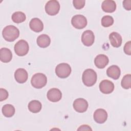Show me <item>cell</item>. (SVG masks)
Wrapping results in <instances>:
<instances>
[{"instance_id":"cell-1","label":"cell","mask_w":131,"mask_h":131,"mask_svg":"<svg viewBox=\"0 0 131 131\" xmlns=\"http://www.w3.org/2000/svg\"><path fill=\"white\" fill-rule=\"evenodd\" d=\"M2 35L6 41L12 42L18 37L19 31L15 26L9 25L5 27L3 30Z\"/></svg>"},{"instance_id":"cell-2","label":"cell","mask_w":131,"mask_h":131,"mask_svg":"<svg viewBox=\"0 0 131 131\" xmlns=\"http://www.w3.org/2000/svg\"><path fill=\"white\" fill-rule=\"evenodd\" d=\"M97 79V73L92 69L85 70L82 74V82L86 86H92L94 85L96 82Z\"/></svg>"},{"instance_id":"cell-3","label":"cell","mask_w":131,"mask_h":131,"mask_svg":"<svg viewBox=\"0 0 131 131\" xmlns=\"http://www.w3.org/2000/svg\"><path fill=\"white\" fill-rule=\"evenodd\" d=\"M47 82L46 76L42 73H36L31 78V85L36 89H41L44 87Z\"/></svg>"},{"instance_id":"cell-4","label":"cell","mask_w":131,"mask_h":131,"mask_svg":"<svg viewBox=\"0 0 131 131\" xmlns=\"http://www.w3.org/2000/svg\"><path fill=\"white\" fill-rule=\"evenodd\" d=\"M71 71L72 69L70 66L67 63H59L55 68L56 75L61 78H66L69 77Z\"/></svg>"},{"instance_id":"cell-5","label":"cell","mask_w":131,"mask_h":131,"mask_svg":"<svg viewBox=\"0 0 131 131\" xmlns=\"http://www.w3.org/2000/svg\"><path fill=\"white\" fill-rule=\"evenodd\" d=\"M15 53L19 56H23L26 55L29 50V46L28 43L24 39H21L18 41L14 47Z\"/></svg>"},{"instance_id":"cell-6","label":"cell","mask_w":131,"mask_h":131,"mask_svg":"<svg viewBox=\"0 0 131 131\" xmlns=\"http://www.w3.org/2000/svg\"><path fill=\"white\" fill-rule=\"evenodd\" d=\"M60 4L57 1H48L45 6V11L49 15H55L59 11Z\"/></svg>"},{"instance_id":"cell-7","label":"cell","mask_w":131,"mask_h":131,"mask_svg":"<svg viewBox=\"0 0 131 131\" xmlns=\"http://www.w3.org/2000/svg\"><path fill=\"white\" fill-rule=\"evenodd\" d=\"M72 26L77 29H82L87 25V19L85 16L81 14L75 15L71 19Z\"/></svg>"},{"instance_id":"cell-8","label":"cell","mask_w":131,"mask_h":131,"mask_svg":"<svg viewBox=\"0 0 131 131\" xmlns=\"http://www.w3.org/2000/svg\"><path fill=\"white\" fill-rule=\"evenodd\" d=\"M94 40L95 36L93 31L88 30L83 32L81 35V41L84 46H91L94 42Z\"/></svg>"},{"instance_id":"cell-9","label":"cell","mask_w":131,"mask_h":131,"mask_svg":"<svg viewBox=\"0 0 131 131\" xmlns=\"http://www.w3.org/2000/svg\"><path fill=\"white\" fill-rule=\"evenodd\" d=\"M73 106L76 112L78 113H84L88 108V103L83 98H78L75 100Z\"/></svg>"},{"instance_id":"cell-10","label":"cell","mask_w":131,"mask_h":131,"mask_svg":"<svg viewBox=\"0 0 131 131\" xmlns=\"http://www.w3.org/2000/svg\"><path fill=\"white\" fill-rule=\"evenodd\" d=\"M99 89L101 93L105 94H108L113 92L114 84L109 80H103L99 84Z\"/></svg>"},{"instance_id":"cell-11","label":"cell","mask_w":131,"mask_h":131,"mask_svg":"<svg viewBox=\"0 0 131 131\" xmlns=\"http://www.w3.org/2000/svg\"><path fill=\"white\" fill-rule=\"evenodd\" d=\"M93 118L96 122L102 124L104 123L107 118V113L106 111L102 108L96 110L93 115Z\"/></svg>"},{"instance_id":"cell-12","label":"cell","mask_w":131,"mask_h":131,"mask_svg":"<svg viewBox=\"0 0 131 131\" xmlns=\"http://www.w3.org/2000/svg\"><path fill=\"white\" fill-rule=\"evenodd\" d=\"M48 100L53 102L59 101L62 97L61 91L57 88H52L50 89L47 94Z\"/></svg>"},{"instance_id":"cell-13","label":"cell","mask_w":131,"mask_h":131,"mask_svg":"<svg viewBox=\"0 0 131 131\" xmlns=\"http://www.w3.org/2000/svg\"><path fill=\"white\" fill-rule=\"evenodd\" d=\"M28 77V72L23 68H19L17 69L14 73L15 79L18 83H25L27 80Z\"/></svg>"},{"instance_id":"cell-14","label":"cell","mask_w":131,"mask_h":131,"mask_svg":"<svg viewBox=\"0 0 131 131\" xmlns=\"http://www.w3.org/2000/svg\"><path fill=\"white\" fill-rule=\"evenodd\" d=\"M109 59L107 56L104 54L98 55L94 59L96 67L99 69L104 68L108 63Z\"/></svg>"},{"instance_id":"cell-15","label":"cell","mask_w":131,"mask_h":131,"mask_svg":"<svg viewBox=\"0 0 131 131\" xmlns=\"http://www.w3.org/2000/svg\"><path fill=\"white\" fill-rule=\"evenodd\" d=\"M109 39L111 45L115 48H118L120 47L122 44V37L117 32H112L109 35Z\"/></svg>"},{"instance_id":"cell-16","label":"cell","mask_w":131,"mask_h":131,"mask_svg":"<svg viewBox=\"0 0 131 131\" xmlns=\"http://www.w3.org/2000/svg\"><path fill=\"white\" fill-rule=\"evenodd\" d=\"M29 26L30 29L35 32H40L43 29V24L38 18H32L30 21Z\"/></svg>"},{"instance_id":"cell-17","label":"cell","mask_w":131,"mask_h":131,"mask_svg":"<svg viewBox=\"0 0 131 131\" xmlns=\"http://www.w3.org/2000/svg\"><path fill=\"white\" fill-rule=\"evenodd\" d=\"M101 8L105 12L112 13L116 9V4L114 1L105 0L102 3Z\"/></svg>"},{"instance_id":"cell-18","label":"cell","mask_w":131,"mask_h":131,"mask_svg":"<svg viewBox=\"0 0 131 131\" xmlns=\"http://www.w3.org/2000/svg\"><path fill=\"white\" fill-rule=\"evenodd\" d=\"M107 75L113 79H118L121 74V71L119 67L116 65H113L107 68L106 70Z\"/></svg>"},{"instance_id":"cell-19","label":"cell","mask_w":131,"mask_h":131,"mask_svg":"<svg viewBox=\"0 0 131 131\" xmlns=\"http://www.w3.org/2000/svg\"><path fill=\"white\" fill-rule=\"evenodd\" d=\"M1 61L4 63L10 62L12 58V53L11 50L7 48H3L0 51Z\"/></svg>"},{"instance_id":"cell-20","label":"cell","mask_w":131,"mask_h":131,"mask_svg":"<svg viewBox=\"0 0 131 131\" xmlns=\"http://www.w3.org/2000/svg\"><path fill=\"white\" fill-rule=\"evenodd\" d=\"M37 45L42 48L48 47L51 43V39L50 37L47 34H41L37 38Z\"/></svg>"},{"instance_id":"cell-21","label":"cell","mask_w":131,"mask_h":131,"mask_svg":"<svg viewBox=\"0 0 131 131\" xmlns=\"http://www.w3.org/2000/svg\"><path fill=\"white\" fill-rule=\"evenodd\" d=\"M42 105L41 102L36 100L31 101L28 104L29 110L33 113H37L41 111Z\"/></svg>"},{"instance_id":"cell-22","label":"cell","mask_w":131,"mask_h":131,"mask_svg":"<svg viewBox=\"0 0 131 131\" xmlns=\"http://www.w3.org/2000/svg\"><path fill=\"white\" fill-rule=\"evenodd\" d=\"M3 115L6 117H12L15 112L14 107L10 104H6L4 105L2 109Z\"/></svg>"},{"instance_id":"cell-23","label":"cell","mask_w":131,"mask_h":131,"mask_svg":"<svg viewBox=\"0 0 131 131\" xmlns=\"http://www.w3.org/2000/svg\"><path fill=\"white\" fill-rule=\"evenodd\" d=\"M11 18L13 22L19 24L24 22L26 19V16L24 13L20 11H17L13 13Z\"/></svg>"},{"instance_id":"cell-24","label":"cell","mask_w":131,"mask_h":131,"mask_svg":"<svg viewBox=\"0 0 131 131\" xmlns=\"http://www.w3.org/2000/svg\"><path fill=\"white\" fill-rule=\"evenodd\" d=\"M121 84L124 89H129L131 86V75L127 74L124 76L122 79Z\"/></svg>"},{"instance_id":"cell-25","label":"cell","mask_w":131,"mask_h":131,"mask_svg":"<svg viewBox=\"0 0 131 131\" xmlns=\"http://www.w3.org/2000/svg\"><path fill=\"white\" fill-rule=\"evenodd\" d=\"M114 23L113 18L110 15H105L101 18V25L104 27H108Z\"/></svg>"},{"instance_id":"cell-26","label":"cell","mask_w":131,"mask_h":131,"mask_svg":"<svg viewBox=\"0 0 131 131\" xmlns=\"http://www.w3.org/2000/svg\"><path fill=\"white\" fill-rule=\"evenodd\" d=\"M85 1L84 0H74L73 4L74 7L76 9H81L85 6Z\"/></svg>"},{"instance_id":"cell-27","label":"cell","mask_w":131,"mask_h":131,"mask_svg":"<svg viewBox=\"0 0 131 131\" xmlns=\"http://www.w3.org/2000/svg\"><path fill=\"white\" fill-rule=\"evenodd\" d=\"M9 94L7 91L4 89H0V101H2L7 99Z\"/></svg>"},{"instance_id":"cell-28","label":"cell","mask_w":131,"mask_h":131,"mask_svg":"<svg viewBox=\"0 0 131 131\" xmlns=\"http://www.w3.org/2000/svg\"><path fill=\"white\" fill-rule=\"evenodd\" d=\"M124 52L126 54L130 55L131 54V42H127L124 47Z\"/></svg>"},{"instance_id":"cell-29","label":"cell","mask_w":131,"mask_h":131,"mask_svg":"<svg viewBox=\"0 0 131 131\" xmlns=\"http://www.w3.org/2000/svg\"><path fill=\"white\" fill-rule=\"evenodd\" d=\"M123 6L125 9L127 10H130L131 9V1L125 0L123 2Z\"/></svg>"},{"instance_id":"cell-30","label":"cell","mask_w":131,"mask_h":131,"mask_svg":"<svg viewBox=\"0 0 131 131\" xmlns=\"http://www.w3.org/2000/svg\"><path fill=\"white\" fill-rule=\"evenodd\" d=\"M78 130H92L91 127L88 125H82L80 126V127L77 129Z\"/></svg>"}]
</instances>
